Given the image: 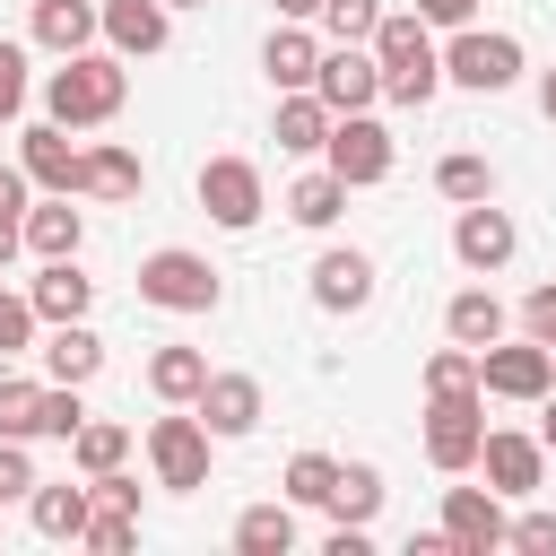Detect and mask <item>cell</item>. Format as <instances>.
<instances>
[{"mask_svg": "<svg viewBox=\"0 0 556 556\" xmlns=\"http://www.w3.org/2000/svg\"><path fill=\"white\" fill-rule=\"evenodd\" d=\"M96 35H104V0H35V17H26V43H43L52 61L87 52Z\"/></svg>", "mask_w": 556, "mask_h": 556, "instance_id": "obj_16", "label": "cell"}, {"mask_svg": "<svg viewBox=\"0 0 556 556\" xmlns=\"http://www.w3.org/2000/svg\"><path fill=\"white\" fill-rule=\"evenodd\" d=\"M87 513H96V486H35L26 495V521L43 530V539H87Z\"/></svg>", "mask_w": 556, "mask_h": 556, "instance_id": "obj_26", "label": "cell"}, {"mask_svg": "<svg viewBox=\"0 0 556 556\" xmlns=\"http://www.w3.org/2000/svg\"><path fill=\"white\" fill-rule=\"evenodd\" d=\"M87 426V400H78V382H43V408H35V443H70Z\"/></svg>", "mask_w": 556, "mask_h": 556, "instance_id": "obj_33", "label": "cell"}, {"mask_svg": "<svg viewBox=\"0 0 556 556\" xmlns=\"http://www.w3.org/2000/svg\"><path fill=\"white\" fill-rule=\"evenodd\" d=\"M478 469H486V486H495L504 504H521V495L547 486V443H539V434H513V426H486Z\"/></svg>", "mask_w": 556, "mask_h": 556, "instance_id": "obj_13", "label": "cell"}, {"mask_svg": "<svg viewBox=\"0 0 556 556\" xmlns=\"http://www.w3.org/2000/svg\"><path fill=\"white\" fill-rule=\"evenodd\" d=\"M26 96H35L26 43H9V35H0V122H17V113H26Z\"/></svg>", "mask_w": 556, "mask_h": 556, "instance_id": "obj_39", "label": "cell"}, {"mask_svg": "<svg viewBox=\"0 0 556 556\" xmlns=\"http://www.w3.org/2000/svg\"><path fill=\"white\" fill-rule=\"evenodd\" d=\"M521 35H504V26H452V43H443V78L452 87H469V96H504V87H521Z\"/></svg>", "mask_w": 556, "mask_h": 556, "instance_id": "obj_4", "label": "cell"}, {"mask_svg": "<svg viewBox=\"0 0 556 556\" xmlns=\"http://www.w3.org/2000/svg\"><path fill=\"white\" fill-rule=\"evenodd\" d=\"M478 391H486V400H547V391H556V348L530 339V330L478 348Z\"/></svg>", "mask_w": 556, "mask_h": 556, "instance_id": "obj_6", "label": "cell"}, {"mask_svg": "<svg viewBox=\"0 0 556 556\" xmlns=\"http://www.w3.org/2000/svg\"><path fill=\"white\" fill-rule=\"evenodd\" d=\"M486 452V391H426V460L443 478L478 469Z\"/></svg>", "mask_w": 556, "mask_h": 556, "instance_id": "obj_5", "label": "cell"}, {"mask_svg": "<svg viewBox=\"0 0 556 556\" xmlns=\"http://www.w3.org/2000/svg\"><path fill=\"white\" fill-rule=\"evenodd\" d=\"M26 295H35L43 321H87V313H96V278H87L78 261H43V269L26 278Z\"/></svg>", "mask_w": 556, "mask_h": 556, "instance_id": "obj_23", "label": "cell"}, {"mask_svg": "<svg viewBox=\"0 0 556 556\" xmlns=\"http://www.w3.org/2000/svg\"><path fill=\"white\" fill-rule=\"evenodd\" d=\"M321 513H339V521H374V513H382V469H374V460H339V486H330Z\"/></svg>", "mask_w": 556, "mask_h": 556, "instance_id": "obj_31", "label": "cell"}, {"mask_svg": "<svg viewBox=\"0 0 556 556\" xmlns=\"http://www.w3.org/2000/svg\"><path fill=\"white\" fill-rule=\"evenodd\" d=\"M70 460H78V478H104V469H122V460H130V426H113V417H87V426L70 434Z\"/></svg>", "mask_w": 556, "mask_h": 556, "instance_id": "obj_30", "label": "cell"}, {"mask_svg": "<svg viewBox=\"0 0 556 556\" xmlns=\"http://www.w3.org/2000/svg\"><path fill=\"white\" fill-rule=\"evenodd\" d=\"M35 339H43V313H35V295L0 287V356H35Z\"/></svg>", "mask_w": 556, "mask_h": 556, "instance_id": "obj_37", "label": "cell"}, {"mask_svg": "<svg viewBox=\"0 0 556 556\" xmlns=\"http://www.w3.org/2000/svg\"><path fill=\"white\" fill-rule=\"evenodd\" d=\"M504 547H521V556H556V513H521Z\"/></svg>", "mask_w": 556, "mask_h": 556, "instance_id": "obj_42", "label": "cell"}, {"mask_svg": "<svg viewBox=\"0 0 556 556\" xmlns=\"http://www.w3.org/2000/svg\"><path fill=\"white\" fill-rule=\"evenodd\" d=\"M269 9H278V17H304V26L321 17V0H269Z\"/></svg>", "mask_w": 556, "mask_h": 556, "instance_id": "obj_46", "label": "cell"}, {"mask_svg": "<svg viewBox=\"0 0 556 556\" xmlns=\"http://www.w3.org/2000/svg\"><path fill=\"white\" fill-rule=\"evenodd\" d=\"M321 52H330V35H313L304 17H278V26H269V43H261V70H269V87H278V96H295V87H313V78H321Z\"/></svg>", "mask_w": 556, "mask_h": 556, "instance_id": "obj_14", "label": "cell"}, {"mask_svg": "<svg viewBox=\"0 0 556 556\" xmlns=\"http://www.w3.org/2000/svg\"><path fill=\"white\" fill-rule=\"evenodd\" d=\"M443 539H452V556H495L513 539L504 495L495 486H443Z\"/></svg>", "mask_w": 556, "mask_h": 556, "instance_id": "obj_11", "label": "cell"}, {"mask_svg": "<svg viewBox=\"0 0 556 556\" xmlns=\"http://www.w3.org/2000/svg\"><path fill=\"white\" fill-rule=\"evenodd\" d=\"M165 9H208V0H165Z\"/></svg>", "mask_w": 556, "mask_h": 556, "instance_id": "obj_49", "label": "cell"}, {"mask_svg": "<svg viewBox=\"0 0 556 556\" xmlns=\"http://www.w3.org/2000/svg\"><path fill=\"white\" fill-rule=\"evenodd\" d=\"M295 539H304V530H295V504H287V495H278V504H243V513H235V547H243V556H287Z\"/></svg>", "mask_w": 556, "mask_h": 556, "instance_id": "obj_28", "label": "cell"}, {"mask_svg": "<svg viewBox=\"0 0 556 556\" xmlns=\"http://www.w3.org/2000/svg\"><path fill=\"white\" fill-rule=\"evenodd\" d=\"M521 330H530V339H547V348H556V278H547V287H530V295H521Z\"/></svg>", "mask_w": 556, "mask_h": 556, "instance_id": "obj_43", "label": "cell"}, {"mask_svg": "<svg viewBox=\"0 0 556 556\" xmlns=\"http://www.w3.org/2000/svg\"><path fill=\"white\" fill-rule=\"evenodd\" d=\"M278 486H287V504H295V513H304V504H330V486H339V460H330V452H295Z\"/></svg>", "mask_w": 556, "mask_h": 556, "instance_id": "obj_34", "label": "cell"}, {"mask_svg": "<svg viewBox=\"0 0 556 556\" xmlns=\"http://www.w3.org/2000/svg\"><path fill=\"white\" fill-rule=\"evenodd\" d=\"M330 43H374V26H382V0H321V17H313Z\"/></svg>", "mask_w": 556, "mask_h": 556, "instance_id": "obj_36", "label": "cell"}, {"mask_svg": "<svg viewBox=\"0 0 556 556\" xmlns=\"http://www.w3.org/2000/svg\"><path fill=\"white\" fill-rule=\"evenodd\" d=\"M426 391H478V348H460V339L434 348L426 356Z\"/></svg>", "mask_w": 556, "mask_h": 556, "instance_id": "obj_38", "label": "cell"}, {"mask_svg": "<svg viewBox=\"0 0 556 556\" xmlns=\"http://www.w3.org/2000/svg\"><path fill=\"white\" fill-rule=\"evenodd\" d=\"M17 165H26L35 191H78V148H70V130H61L52 113L17 130Z\"/></svg>", "mask_w": 556, "mask_h": 556, "instance_id": "obj_17", "label": "cell"}, {"mask_svg": "<svg viewBox=\"0 0 556 556\" xmlns=\"http://www.w3.org/2000/svg\"><path fill=\"white\" fill-rule=\"evenodd\" d=\"M78 243H87V217L70 208V191H43L26 208V252L35 261H78Z\"/></svg>", "mask_w": 556, "mask_h": 556, "instance_id": "obj_22", "label": "cell"}, {"mask_svg": "<svg viewBox=\"0 0 556 556\" xmlns=\"http://www.w3.org/2000/svg\"><path fill=\"white\" fill-rule=\"evenodd\" d=\"M139 182H148V165H139L122 139L78 148V191H87V200H139Z\"/></svg>", "mask_w": 556, "mask_h": 556, "instance_id": "obj_21", "label": "cell"}, {"mask_svg": "<svg viewBox=\"0 0 556 556\" xmlns=\"http://www.w3.org/2000/svg\"><path fill=\"white\" fill-rule=\"evenodd\" d=\"M374 61H382V96L391 104H434L443 96V43H434V26L417 17V9H382V26H374Z\"/></svg>", "mask_w": 556, "mask_h": 556, "instance_id": "obj_2", "label": "cell"}, {"mask_svg": "<svg viewBox=\"0 0 556 556\" xmlns=\"http://www.w3.org/2000/svg\"><path fill=\"white\" fill-rule=\"evenodd\" d=\"M96 486V504H113V513H139V478L130 469H104V478H87Z\"/></svg>", "mask_w": 556, "mask_h": 556, "instance_id": "obj_44", "label": "cell"}, {"mask_svg": "<svg viewBox=\"0 0 556 556\" xmlns=\"http://www.w3.org/2000/svg\"><path fill=\"white\" fill-rule=\"evenodd\" d=\"M504 321H513V313L495 304V287H460V295L443 304V330H452L460 348H495V339H504Z\"/></svg>", "mask_w": 556, "mask_h": 556, "instance_id": "obj_27", "label": "cell"}, {"mask_svg": "<svg viewBox=\"0 0 556 556\" xmlns=\"http://www.w3.org/2000/svg\"><path fill=\"white\" fill-rule=\"evenodd\" d=\"M539 113L556 122V70H539Z\"/></svg>", "mask_w": 556, "mask_h": 556, "instance_id": "obj_48", "label": "cell"}, {"mask_svg": "<svg viewBox=\"0 0 556 556\" xmlns=\"http://www.w3.org/2000/svg\"><path fill=\"white\" fill-rule=\"evenodd\" d=\"M130 539H139V513H113V504H96V513H87V539H78V547H96V556H122Z\"/></svg>", "mask_w": 556, "mask_h": 556, "instance_id": "obj_40", "label": "cell"}, {"mask_svg": "<svg viewBox=\"0 0 556 556\" xmlns=\"http://www.w3.org/2000/svg\"><path fill=\"white\" fill-rule=\"evenodd\" d=\"M148 391H156L165 408H191V400L208 391V356H200V348H182V339H165V348L148 356Z\"/></svg>", "mask_w": 556, "mask_h": 556, "instance_id": "obj_25", "label": "cell"}, {"mask_svg": "<svg viewBox=\"0 0 556 556\" xmlns=\"http://www.w3.org/2000/svg\"><path fill=\"white\" fill-rule=\"evenodd\" d=\"M208 426H200V408H174V417H156L148 426V469H156V486H174V495H191V486H208Z\"/></svg>", "mask_w": 556, "mask_h": 556, "instance_id": "obj_9", "label": "cell"}, {"mask_svg": "<svg viewBox=\"0 0 556 556\" xmlns=\"http://www.w3.org/2000/svg\"><path fill=\"white\" fill-rule=\"evenodd\" d=\"M539 443H547V452H556V391H547V400H539Z\"/></svg>", "mask_w": 556, "mask_h": 556, "instance_id": "obj_47", "label": "cell"}, {"mask_svg": "<svg viewBox=\"0 0 556 556\" xmlns=\"http://www.w3.org/2000/svg\"><path fill=\"white\" fill-rule=\"evenodd\" d=\"M330 122H339V113H330L313 87H295V96H278V122H269V139H278L287 156H321V148H330Z\"/></svg>", "mask_w": 556, "mask_h": 556, "instance_id": "obj_24", "label": "cell"}, {"mask_svg": "<svg viewBox=\"0 0 556 556\" xmlns=\"http://www.w3.org/2000/svg\"><path fill=\"white\" fill-rule=\"evenodd\" d=\"M513 252H521V226H513V208H495V200H469V208L452 217V261H460L469 278H495Z\"/></svg>", "mask_w": 556, "mask_h": 556, "instance_id": "obj_10", "label": "cell"}, {"mask_svg": "<svg viewBox=\"0 0 556 556\" xmlns=\"http://www.w3.org/2000/svg\"><path fill=\"white\" fill-rule=\"evenodd\" d=\"M139 304H156V313H217V304H226V269H217L208 252L165 243V252L139 261Z\"/></svg>", "mask_w": 556, "mask_h": 556, "instance_id": "obj_3", "label": "cell"}, {"mask_svg": "<svg viewBox=\"0 0 556 556\" xmlns=\"http://www.w3.org/2000/svg\"><path fill=\"white\" fill-rule=\"evenodd\" d=\"M35 486H43V478H35V460H26V443H9V434H0V504H26Z\"/></svg>", "mask_w": 556, "mask_h": 556, "instance_id": "obj_41", "label": "cell"}, {"mask_svg": "<svg viewBox=\"0 0 556 556\" xmlns=\"http://www.w3.org/2000/svg\"><path fill=\"white\" fill-rule=\"evenodd\" d=\"M417 17L452 35V26H478V0H417Z\"/></svg>", "mask_w": 556, "mask_h": 556, "instance_id": "obj_45", "label": "cell"}, {"mask_svg": "<svg viewBox=\"0 0 556 556\" xmlns=\"http://www.w3.org/2000/svg\"><path fill=\"white\" fill-rule=\"evenodd\" d=\"M130 104V70H122V52H70L61 70H43V113L61 122V130H104L113 113Z\"/></svg>", "mask_w": 556, "mask_h": 556, "instance_id": "obj_1", "label": "cell"}, {"mask_svg": "<svg viewBox=\"0 0 556 556\" xmlns=\"http://www.w3.org/2000/svg\"><path fill=\"white\" fill-rule=\"evenodd\" d=\"M200 208H208V226L252 235V226H261V208H269L261 165H252V156H208V165H200Z\"/></svg>", "mask_w": 556, "mask_h": 556, "instance_id": "obj_8", "label": "cell"}, {"mask_svg": "<svg viewBox=\"0 0 556 556\" xmlns=\"http://www.w3.org/2000/svg\"><path fill=\"white\" fill-rule=\"evenodd\" d=\"M339 208H348V182H339L330 165H313V174H295V182H287V217H295V226H313V235H321V226H339Z\"/></svg>", "mask_w": 556, "mask_h": 556, "instance_id": "obj_29", "label": "cell"}, {"mask_svg": "<svg viewBox=\"0 0 556 556\" xmlns=\"http://www.w3.org/2000/svg\"><path fill=\"white\" fill-rule=\"evenodd\" d=\"M104 43L122 61H148V52L174 43V9L165 0H104Z\"/></svg>", "mask_w": 556, "mask_h": 556, "instance_id": "obj_20", "label": "cell"}, {"mask_svg": "<svg viewBox=\"0 0 556 556\" xmlns=\"http://www.w3.org/2000/svg\"><path fill=\"white\" fill-rule=\"evenodd\" d=\"M374 252H356V243H330L321 261H313V304L321 313H365L374 304Z\"/></svg>", "mask_w": 556, "mask_h": 556, "instance_id": "obj_15", "label": "cell"}, {"mask_svg": "<svg viewBox=\"0 0 556 556\" xmlns=\"http://www.w3.org/2000/svg\"><path fill=\"white\" fill-rule=\"evenodd\" d=\"M321 165H330L348 191H374V182H391L400 148H391V130H382L374 113H339V122H330V148H321Z\"/></svg>", "mask_w": 556, "mask_h": 556, "instance_id": "obj_7", "label": "cell"}, {"mask_svg": "<svg viewBox=\"0 0 556 556\" xmlns=\"http://www.w3.org/2000/svg\"><path fill=\"white\" fill-rule=\"evenodd\" d=\"M35 356H43V382H78V391L104 374V339H96L87 321H43Z\"/></svg>", "mask_w": 556, "mask_h": 556, "instance_id": "obj_18", "label": "cell"}, {"mask_svg": "<svg viewBox=\"0 0 556 556\" xmlns=\"http://www.w3.org/2000/svg\"><path fill=\"white\" fill-rule=\"evenodd\" d=\"M191 408H200V426H208L217 443H243V434L261 426V382H252V374H208V391H200Z\"/></svg>", "mask_w": 556, "mask_h": 556, "instance_id": "obj_19", "label": "cell"}, {"mask_svg": "<svg viewBox=\"0 0 556 556\" xmlns=\"http://www.w3.org/2000/svg\"><path fill=\"white\" fill-rule=\"evenodd\" d=\"M313 96H321L330 113H374V104H382V61H374V43H330Z\"/></svg>", "mask_w": 556, "mask_h": 556, "instance_id": "obj_12", "label": "cell"}, {"mask_svg": "<svg viewBox=\"0 0 556 556\" xmlns=\"http://www.w3.org/2000/svg\"><path fill=\"white\" fill-rule=\"evenodd\" d=\"M35 408H43V382L0 374V434H9V443H35Z\"/></svg>", "mask_w": 556, "mask_h": 556, "instance_id": "obj_35", "label": "cell"}, {"mask_svg": "<svg viewBox=\"0 0 556 556\" xmlns=\"http://www.w3.org/2000/svg\"><path fill=\"white\" fill-rule=\"evenodd\" d=\"M434 191H443L452 208H469V200H495V165L460 148V156H443V165H434Z\"/></svg>", "mask_w": 556, "mask_h": 556, "instance_id": "obj_32", "label": "cell"}]
</instances>
